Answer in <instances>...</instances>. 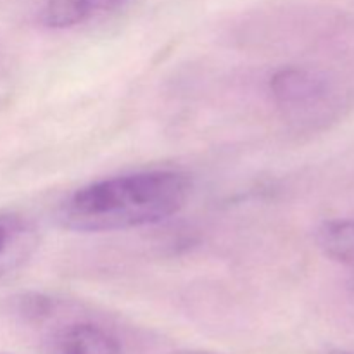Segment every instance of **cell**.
Listing matches in <instances>:
<instances>
[{
    "mask_svg": "<svg viewBox=\"0 0 354 354\" xmlns=\"http://www.w3.org/2000/svg\"><path fill=\"white\" fill-rule=\"evenodd\" d=\"M124 0H45L41 23L52 30H66L114 9Z\"/></svg>",
    "mask_w": 354,
    "mask_h": 354,
    "instance_id": "obj_5",
    "label": "cell"
},
{
    "mask_svg": "<svg viewBox=\"0 0 354 354\" xmlns=\"http://www.w3.org/2000/svg\"><path fill=\"white\" fill-rule=\"evenodd\" d=\"M48 354H121L113 332L90 322H75L52 332L45 341Z\"/></svg>",
    "mask_w": 354,
    "mask_h": 354,
    "instance_id": "obj_3",
    "label": "cell"
},
{
    "mask_svg": "<svg viewBox=\"0 0 354 354\" xmlns=\"http://www.w3.org/2000/svg\"><path fill=\"white\" fill-rule=\"evenodd\" d=\"M37 245V228L28 218L0 213V279L24 265Z\"/></svg>",
    "mask_w": 354,
    "mask_h": 354,
    "instance_id": "obj_4",
    "label": "cell"
},
{
    "mask_svg": "<svg viewBox=\"0 0 354 354\" xmlns=\"http://www.w3.org/2000/svg\"><path fill=\"white\" fill-rule=\"evenodd\" d=\"M192 354H214V353H206V351H201V353H192Z\"/></svg>",
    "mask_w": 354,
    "mask_h": 354,
    "instance_id": "obj_9",
    "label": "cell"
},
{
    "mask_svg": "<svg viewBox=\"0 0 354 354\" xmlns=\"http://www.w3.org/2000/svg\"><path fill=\"white\" fill-rule=\"evenodd\" d=\"M55 306H57V303L52 297L40 292L21 294L14 301V310H16V313L24 322H30V324L44 322L45 318H48L54 313Z\"/></svg>",
    "mask_w": 354,
    "mask_h": 354,
    "instance_id": "obj_7",
    "label": "cell"
},
{
    "mask_svg": "<svg viewBox=\"0 0 354 354\" xmlns=\"http://www.w3.org/2000/svg\"><path fill=\"white\" fill-rule=\"evenodd\" d=\"M192 180L176 169H145L92 182L57 207L59 225L83 234L161 223L185 207Z\"/></svg>",
    "mask_w": 354,
    "mask_h": 354,
    "instance_id": "obj_1",
    "label": "cell"
},
{
    "mask_svg": "<svg viewBox=\"0 0 354 354\" xmlns=\"http://www.w3.org/2000/svg\"><path fill=\"white\" fill-rule=\"evenodd\" d=\"M327 354H354V351H348V349H332Z\"/></svg>",
    "mask_w": 354,
    "mask_h": 354,
    "instance_id": "obj_8",
    "label": "cell"
},
{
    "mask_svg": "<svg viewBox=\"0 0 354 354\" xmlns=\"http://www.w3.org/2000/svg\"><path fill=\"white\" fill-rule=\"evenodd\" d=\"M317 244L327 258L354 270V220H330L317 230Z\"/></svg>",
    "mask_w": 354,
    "mask_h": 354,
    "instance_id": "obj_6",
    "label": "cell"
},
{
    "mask_svg": "<svg viewBox=\"0 0 354 354\" xmlns=\"http://www.w3.org/2000/svg\"><path fill=\"white\" fill-rule=\"evenodd\" d=\"M270 93L280 107L301 109L317 106L328 95V82L306 68H282L270 78Z\"/></svg>",
    "mask_w": 354,
    "mask_h": 354,
    "instance_id": "obj_2",
    "label": "cell"
}]
</instances>
